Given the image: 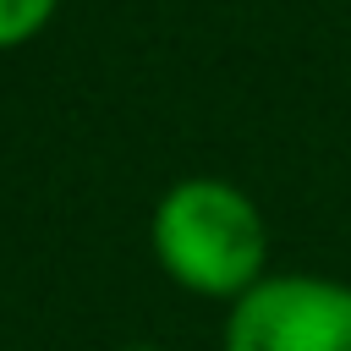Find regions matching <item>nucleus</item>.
I'll return each instance as SVG.
<instances>
[{
    "instance_id": "nucleus-1",
    "label": "nucleus",
    "mask_w": 351,
    "mask_h": 351,
    "mask_svg": "<svg viewBox=\"0 0 351 351\" xmlns=\"http://www.w3.org/2000/svg\"><path fill=\"white\" fill-rule=\"evenodd\" d=\"M148 241L159 269L203 302H241L269 274V225L258 203L219 176L176 181L154 203Z\"/></svg>"
},
{
    "instance_id": "nucleus-2",
    "label": "nucleus",
    "mask_w": 351,
    "mask_h": 351,
    "mask_svg": "<svg viewBox=\"0 0 351 351\" xmlns=\"http://www.w3.org/2000/svg\"><path fill=\"white\" fill-rule=\"evenodd\" d=\"M219 351H351V280L263 274L230 302Z\"/></svg>"
},
{
    "instance_id": "nucleus-3",
    "label": "nucleus",
    "mask_w": 351,
    "mask_h": 351,
    "mask_svg": "<svg viewBox=\"0 0 351 351\" xmlns=\"http://www.w3.org/2000/svg\"><path fill=\"white\" fill-rule=\"evenodd\" d=\"M60 0H0V49H16L27 44L49 16H55Z\"/></svg>"
},
{
    "instance_id": "nucleus-4",
    "label": "nucleus",
    "mask_w": 351,
    "mask_h": 351,
    "mask_svg": "<svg viewBox=\"0 0 351 351\" xmlns=\"http://www.w3.org/2000/svg\"><path fill=\"white\" fill-rule=\"evenodd\" d=\"M121 351H159V346H121Z\"/></svg>"
}]
</instances>
